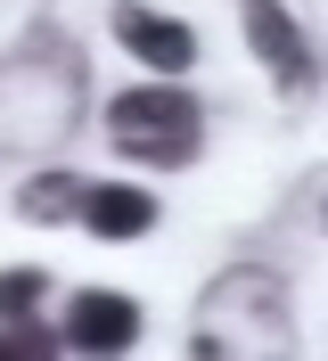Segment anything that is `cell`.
Instances as JSON below:
<instances>
[{
  "instance_id": "2",
  "label": "cell",
  "mask_w": 328,
  "mask_h": 361,
  "mask_svg": "<svg viewBox=\"0 0 328 361\" xmlns=\"http://www.w3.org/2000/svg\"><path fill=\"white\" fill-rule=\"evenodd\" d=\"M107 140L123 148V157H140V164H181V157H197V99H181V90H123L115 99V115H107Z\"/></svg>"
},
{
  "instance_id": "8",
  "label": "cell",
  "mask_w": 328,
  "mask_h": 361,
  "mask_svg": "<svg viewBox=\"0 0 328 361\" xmlns=\"http://www.w3.org/2000/svg\"><path fill=\"white\" fill-rule=\"evenodd\" d=\"M42 288H49L42 271H0V320H25V312H33V295H42Z\"/></svg>"
},
{
  "instance_id": "5",
  "label": "cell",
  "mask_w": 328,
  "mask_h": 361,
  "mask_svg": "<svg viewBox=\"0 0 328 361\" xmlns=\"http://www.w3.org/2000/svg\"><path fill=\"white\" fill-rule=\"evenodd\" d=\"M246 33H255V58L279 74L287 90L312 82V49H304V33H296V17H287L279 0H246Z\"/></svg>"
},
{
  "instance_id": "9",
  "label": "cell",
  "mask_w": 328,
  "mask_h": 361,
  "mask_svg": "<svg viewBox=\"0 0 328 361\" xmlns=\"http://www.w3.org/2000/svg\"><path fill=\"white\" fill-rule=\"evenodd\" d=\"M42 353H58L49 329H0V361H42Z\"/></svg>"
},
{
  "instance_id": "1",
  "label": "cell",
  "mask_w": 328,
  "mask_h": 361,
  "mask_svg": "<svg viewBox=\"0 0 328 361\" xmlns=\"http://www.w3.org/2000/svg\"><path fill=\"white\" fill-rule=\"evenodd\" d=\"M189 353L205 361H287L296 353V320H287V288L271 279V271L238 263L221 271L214 288H205V304H197V329H189Z\"/></svg>"
},
{
  "instance_id": "4",
  "label": "cell",
  "mask_w": 328,
  "mask_h": 361,
  "mask_svg": "<svg viewBox=\"0 0 328 361\" xmlns=\"http://www.w3.org/2000/svg\"><path fill=\"white\" fill-rule=\"evenodd\" d=\"M140 337V304L115 288H90L74 295V312H66V345H83V353H123Z\"/></svg>"
},
{
  "instance_id": "3",
  "label": "cell",
  "mask_w": 328,
  "mask_h": 361,
  "mask_svg": "<svg viewBox=\"0 0 328 361\" xmlns=\"http://www.w3.org/2000/svg\"><path fill=\"white\" fill-rule=\"evenodd\" d=\"M115 42L131 49V58H148L156 74H181V66H197V33L181 17H156V8H115Z\"/></svg>"
},
{
  "instance_id": "6",
  "label": "cell",
  "mask_w": 328,
  "mask_h": 361,
  "mask_svg": "<svg viewBox=\"0 0 328 361\" xmlns=\"http://www.w3.org/2000/svg\"><path fill=\"white\" fill-rule=\"evenodd\" d=\"M83 214H90L99 238H140V230L156 222V197H148V189H90Z\"/></svg>"
},
{
  "instance_id": "7",
  "label": "cell",
  "mask_w": 328,
  "mask_h": 361,
  "mask_svg": "<svg viewBox=\"0 0 328 361\" xmlns=\"http://www.w3.org/2000/svg\"><path fill=\"white\" fill-rule=\"evenodd\" d=\"M74 205H83V180H66V173H33L25 180V214H33V222H58Z\"/></svg>"
}]
</instances>
